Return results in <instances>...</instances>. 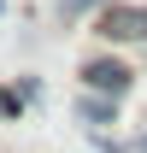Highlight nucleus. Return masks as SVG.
<instances>
[{"instance_id": "obj_5", "label": "nucleus", "mask_w": 147, "mask_h": 153, "mask_svg": "<svg viewBox=\"0 0 147 153\" xmlns=\"http://www.w3.org/2000/svg\"><path fill=\"white\" fill-rule=\"evenodd\" d=\"M82 6H94V0H65V12H82Z\"/></svg>"}, {"instance_id": "obj_1", "label": "nucleus", "mask_w": 147, "mask_h": 153, "mask_svg": "<svg viewBox=\"0 0 147 153\" xmlns=\"http://www.w3.org/2000/svg\"><path fill=\"white\" fill-rule=\"evenodd\" d=\"M94 36H106V41H147V6H124V0L100 6Z\"/></svg>"}, {"instance_id": "obj_2", "label": "nucleus", "mask_w": 147, "mask_h": 153, "mask_svg": "<svg viewBox=\"0 0 147 153\" xmlns=\"http://www.w3.org/2000/svg\"><path fill=\"white\" fill-rule=\"evenodd\" d=\"M82 82H88V94H112V100L129 94V71L118 59H88V65H82Z\"/></svg>"}, {"instance_id": "obj_4", "label": "nucleus", "mask_w": 147, "mask_h": 153, "mask_svg": "<svg viewBox=\"0 0 147 153\" xmlns=\"http://www.w3.org/2000/svg\"><path fill=\"white\" fill-rule=\"evenodd\" d=\"M18 112V94H0V118H12Z\"/></svg>"}, {"instance_id": "obj_6", "label": "nucleus", "mask_w": 147, "mask_h": 153, "mask_svg": "<svg viewBox=\"0 0 147 153\" xmlns=\"http://www.w3.org/2000/svg\"><path fill=\"white\" fill-rule=\"evenodd\" d=\"M135 153H147V135H141V147H135Z\"/></svg>"}, {"instance_id": "obj_3", "label": "nucleus", "mask_w": 147, "mask_h": 153, "mask_svg": "<svg viewBox=\"0 0 147 153\" xmlns=\"http://www.w3.org/2000/svg\"><path fill=\"white\" fill-rule=\"evenodd\" d=\"M82 118H88V124H112V118H118V100L112 94H82Z\"/></svg>"}]
</instances>
